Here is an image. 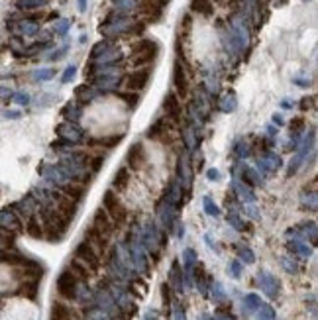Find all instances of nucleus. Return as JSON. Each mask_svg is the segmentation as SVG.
Instances as JSON below:
<instances>
[{"mask_svg": "<svg viewBox=\"0 0 318 320\" xmlns=\"http://www.w3.org/2000/svg\"><path fill=\"white\" fill-rule=\"evenodd\" d=\"M73 308L63 302V300H55L51 306V318L49 320H73Z\"/></svg>", "mask_w": 318, "mask_h": 320, "instance_id": "12", "label": "nucleus"}, {"mask_svg": "<svg viewBox=\"0 0 318 320\" xmlns=\"http://www.w3.org/2000/svg\"><path fill=\"white\" fill-rule=\"evenodd\" d=\"M157 51H159V47H157V44H155L153 40H141V42H137V44L134 46L132 63H134L136 67L147 65V63H151V61L157 57Z\"/></svg>", "mask_w": 318, "mask_h": 320, "instance_id": "2", "label": "nucleus"}, {"mask_svg": "<svg viewBox=\"0 0 318 320\" xmlns=\"http://www.w3.org/2000/svg\"><path fill=\"white\" fill-rule=\"evenodd\" d=\"M212 2H214V4H218V2H222V0H212Z\"/></svg>", "mask_w": 318, "mask_h": 320, "instance_id": "17", "label": "nucleus"}, {"mask_svg": "<svg viewBox=\"0 0 318 320\" xmlns=\"http://www.w3.org/2000/svg\"><path fill=\"white\" fill-rule=\"evenodd\" d=\"M77 283H79V281L75 279V275H73L69 269H65V271L59 275V279H57V293L61 295V298H67V300L75 298Z\"/></svg>", "mask_w": 318, "mask_h": 320, "instance_id": "4", "label": "nucleus"}, {"mask_svg": "<svg viewBox=\"0 0 318 320\" xmlns=\"http://www.w3.org/2000/svg\"><path fill=\"white\" fill-rule=\"evenodd\" d=\"M75 259L81 261V263H85L92 273L98 271V267H100V255H98L87 242H81V244L77 246V250H75Z\"/></svg>", "mask_w": 318, "mask_h": 320, "instance_id": "3", "label": "nucleus"}, {"mask_svg": "<svg viewBox=\"0 0 318 320\" xmlns=\"http://www.w3.org/2000/svg\"><path fill=\"white\" fill-rule=\"evenodd\" d=\"M85 242L96 251V253H100V251H104L106 248H108V244H110V238L108 236H104L102 232H98L96 228H92V226H89L87 228V232H85Z\"/></svg>", "mask_w": 318, "mask_h": 320, "instance_id": "6", "label": "nucleus"}, {"mask_svg": "<svg viewBox=\"0 0 318 320\" xmlns=\"http://www.w3.org/2000/svg\"><path fill=\"white\" fill-rule=\"evenodd\" d=\"M128 181H130V171H128L126 167H122V169L116 173V179H114V187L122 191V189H126Z\"/></svg>", "mask_w": 318, "mask_h": 320, "instance_id": "15", "label": "nucleus"}, {"mask_svg": "<svg viewBox=\"0 0 318 320\" xmlns=\"http://www.w3.org/2000/svg\"><path fill=\"white\" fill-rule=\"evenodd\" d=\"M191 10L204 18H210L214 16V2L212 0H191Z\"/></svg>", "mask_w": 318, "mask_h": 320, "instance_id": "13", "label": "nucleus"}, {"mask_svg": "<svg viewBox=\"0 0 318 320\" xmlns=\"http://www.w3.org/2000/svg\"><path fill=\"white\" fill-rule=\"evenodd\" d=\"M128 165L132 169H141L145 165V151L141 147V143H134L128 151Z\"/></svg>", "mask_w": 318, "mask_h": 320, "instance_id": "11", "label": "nucleus"}, {"mask_svg": "<svg viewBox=\"0 0 318 320\" xmlns=\"http://www.w3.org/2000/svg\"><path fill=\"white\" fill-rule=\"evenodd\" d=\"M92 228H96L98 232H102L104 236H112V232H114V224H112V220L106 216V212L100 208V210H96V214H94V218H92V224H91Z\"/></svg>", "mask_w": 318, "mask_h": 320, "instance_id": "10", "label": "nucleus"}, {"mask_svg": "<svg viewBox=\"0 0 318 320\" xmlns=\"http://www.w3.org/2000/svg\"><path fill=\"white\" fill-rule=\"evenodd\" d=\"M169 2V0H141L139 2V6H137V10H139V14H143L147 20H157L159 16H161V12H163V6Z\"/></svg>", "mask_w": 318, "mask_h": 320, "instance_id": "5", "label": "nucleus"}, {"mask_svg": "<svg viewBox=\"0 0 318 320\" xmlns=\"http://www.w3.org/2000/svg\"><path fill=\"white\" fill-rule=\"evenodd\" d=\"M163 108H165L169 120H173V122H179V120H181V112H183V108H181V100H179V96H177L175 92H169V94L165 96Z\"/></svg>", "mask_w": 318, "mask_h": 320, "instance_id": "8", "label": "nucleus"}, {"mask_svg": "<svg viewBox=\"0 0 318 320\" xmlns=\"http://www.w3.org/2000/svg\"><path fill=\"white\" fill-rule=\"evenodd\" d=\"M67 269H69V271L75 275V279H77V281H89V279L94 275V273H92V271H91V269H89L85 263H81V261H77V259H73V261L69 263V267H67Z\"/></svg>", "mask_w": 318, "mask_h": 320, "instance_id": "14", "label": "nucleus"}, {"mask_svg": "<svg viewBox=\"0 0 318 320\" xmlns=\"http://www.w3.org/2000/svg\"><path fill=\"white\" fill-rule=\"evenodd\" d=\"M102 210L106 212V216L112 220L114 226H122L128 218V210L124 206V203L120 201V197L114 191H106L104 199H102Z\"/></svg>", "mask_w": 318, "mask_h": 320, "instance_id": "1", "label": "nucleus"}, {"mask_svg": "<svg viewBox=\"0 0 318 320\" xmlns=\"http://www.w3.org/2000/svg\"><path fill=\"white\" fill-rule=\"evenodd\" d=\"M122 98H126V100L130 102V106H136V104H137V94H136V92H132V94H122Z\"/></svg>", "mask_w": 318, "mask_h": 320, "instance_id": "16", "label": "nucleus"}, {"mask_svg": "<svg viewBox=\"0 0 318 320\" xmlns=\"http://www.w3.org/2000/svg\"><path fill=\"white\" fill-rule=\"evenodd\" d=\"M147 81H149V69L134 71V73H130V75L126 77V89H130L132 92L141 91V89H145Z\"/></svg>", "mask_w": 318, "mask_h": 320, "instance_id": "7", "label": "nucleus"}, {"mask_svg": "<svg viewBox=\"0 0 318 320\" xmlns=\"http://www.w3.org/2000/svg\"><path fill=\"white\" fill-rule=\"evenodd\" d=\"M173 83H175V89L181 96H185L189 92V79H187V73H185V67L181 61L175 63V69H173Z\"/></svg>", "mask_w": 318, "mask_h": 320, "instance_id": "9", "label": "nucleus"}]
</instances>
